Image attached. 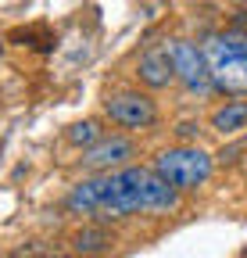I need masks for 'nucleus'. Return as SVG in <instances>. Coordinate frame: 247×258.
<instances>
[{"label":"nucleus","instance_id":"obj_8","mask_svg":"<svg viewBox=\"0 0 247 258\" xmlns=\"http://www.w3.org/2000/svg\"><path fill=\"white\" fill-rule=\"evenodd\" d=\"M68 244H72V254H79V258H101L115 244V233L104 222H83L79 230L68 237Z\"/></svg>","mask_w":247,"mask_h":258},{"label":"nucleus","instance_id":"obj_1","mask_svg":"<svg viewBox=\"0 0 247 258\" xmlns=\"http://www.w3.org/2000/svg\"><path fill=\"white\" fill-rule=\"evenodd\" d=\"M68 212L101 215V219H129V215H172L179 208V190L169 186L154 169L126 165L115 172H101L79 179L68 198Z\"/></svg>","mask_w":247,"mask_h":258},{"label":"nucleus","instance_id":"obj_12","mask_svg":"<svg viewBox=\"0 0 247 258\" xmlns=\"http://www.w3.org/2000/svg\"><path fill=\"white\" fill-rule=\"evenodd\" d=\"M50 258H79V254H50Z\"/></svg>","mask_w":247,"mask_h":258},{"label":"nucleus","instance_id":"obj_3","mask_svg":"<svg viewBox=\"0 0 247 258\" xmlns=\"http://www.w3.org/2000/svg\"><path fill=\"white\" fill-rule=\"evenodd\" d=\"M154 172L183 194V190H197L211 179L215 158L208 151L194 147V144H179V147H169V151H161L154 158Z\"/></svg>","mask_w":247,"mask_h":258},{"label":"nucleus","instance_id":"obj_2","mask_svg":"<svg viewBox=\"0 0 247 258\" xmlns=\"http://www.w3.org/2000/svg\"><path fill=\"white\" fill-rule=\"evenodd\" d=\"M204 57L211 69V90L247 97V36L243 32H215L204 43Z\"/></svg>","mask_w":247,"mask_h":258},{"label":"nucleus","instance_id":"obj_14","mask_svg":"<svg viewBox=\"0 0 247 258\" xmlns=\"http://www.w3.org/2000/svg\"><path fill=\"white\" fill-rule=\"evenodd\" d=\"M15 258H25V254H15Z\"/></svg>","mask_w":247,"mask_h":258},{"label":"nucleus","instance_id":"obj_9","mask_svg":"<svg viewBox=\"0 0 247 258\" xmlns=\"http://www.w3.org/2000/svg\"><path fill=\"white\" fill-rule=\"evenodd\" d=\"M211 129L222 137H233L240 129H247V101H226L222 108L211 111Z\"/></svg>","mask_w":247,"mask_h":258},{"label":"nucleus","instance_id":"obj_4","mask_svg":"<svg viewBox=\"0 0 247 258\" xmlns=\"http://www.w3.org/2000/svg\"><path fill=\"white\" fill-rule=\"evenodd\" d=\"M104 115L122 129H150L158 122V104L140 90H118L104 101Z\"/></svg>","mask_w":247,"mask_h":258},{"label":"nucleus","instance_id":"obj_5","mask_svg":"<svg viewBox=\"0 0 247 258\" xmlns=\"http://www.w3.org/2000/svg\"><path fill=\"white\" fill-rule=\"evenodd\" d=\"M169 54H172V64H176V79L190 93H208L211 90V69H208L204 47H197L194 40H169Z\"/></svg>","mask_w":247,"mask_h":258},{"label":"nucleus","instance_id":"obj_6","mask_svg":"<svg viewBox=\"0 0 247 258\" xmlns=\"http://www.w3.org/2000/svg\"><path fill=\"white\" fill-rule=\"evenodd\" d=\"M136 158V144L129 137H101L94 147L83 151V165L94 169V172H115V169H126L129 161Z\"/></svg>","mask_w":247,"mask_h":258},{"label":"nucleus","instance_id":"obj_10","mask_svg":"<svg viewBox=\"0 0 247 258\" xmlns=\"http://www.w3.org/2000/svg\"><path fill=\"white\" fill-rule=\"evenodd\" d=\"M104 133H101V125L94 122V118H83V122H75V125H68V133H65V140L68 144H75V147H94L97 140H101Z\"/></svg>","mask_w":247,"mask_h":258},{"label":"nucleus","instance_id":"obj_15","mask_svg":"<svg viewBox=\"0 0 247 258\" xmlns=\"http://www.w3.org/2000/svg\"><path fill=\"white\" fill-rule=\"evenodd\" d=\"M243 169H247V161H243Z\"/></svg>","mask_w":247,"mask_h":258},{"label":"nucleus","instance_id":"obj_13","mask_svg":"<svg viewBox=\"0 0 247 258\" xmlns=\"http://www.w3.org/2000/svg\"><path fill=\"white\" fill-rule=\"evenodd\" d=\"M236 4H247V0H236Z\"/></svg>","mask_w":247,"mask_h":258},{"label":"nucleus","instance_id":"obj_11","mask_svg":"<svg viewBox=\"0 0 247 258\" xmlns=\"http://www.w3.org/2000/svg\"><path fill=\"white\" fill-rule=\"evenodd\" d=\"M176 133H179L183 140H190V137H197V133H201V125H197V122H179Z\"/></svg>","mask_w":247,"mask_h":258},{"label":"nucleus","instance_id":"obj_7","mask_svg":"<svg viewBox=\"0 0 247 258\" xmlns=\"http://www.w3.org/2000/svg\"><path fill=\"white\" fill-rule=\"evenodd\" d=\"M136 79L147 86V90H165L176 83V64H172V54H169V43H158L140 54L136 61Z\"/></svg>","mask_w":247,"mask_h":258}]
</instances>
